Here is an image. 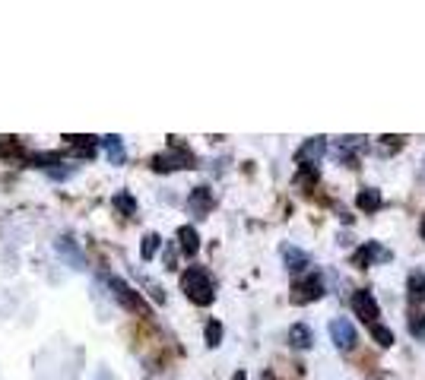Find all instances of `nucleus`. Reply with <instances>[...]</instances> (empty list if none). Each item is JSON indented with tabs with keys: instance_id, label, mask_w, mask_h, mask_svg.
<instances>
[{
	"instance_id": "13",
	"label": "nucleus",
	"mask_w": 425,
	"mask_h": 380,
	"mask_svg": "<svg viewBox=\"0 0 425 380\" xmlns=\"http://www.w3.org/2000/svg\"><path fill=\"white\" fill-rule=\"evenodd\" d=\"M101 146H105V156L111 165H124V139L118 137V133H111V137H101Z\"/></svg>"
},
{
	"instance_id": "7",
	"label": "nucleus",
	"mask_w": 425,
	"mask_h": 380,
	"mask_svg": "<svg viewBox=\"0 0 425 380\" xmlns=\"http://www.w3.org/2000/svg\"><path fill=\"white\" fill-rule=\"evenodd\" d=\"M54 251L61 253L73 270H82V266H86V257H82V251H80V241H73L70 234H61V238L54 241Z\"/></svg>"
},
{
	"instance_id": "8",
	"label": "nucleus",
	"mask_w": 425,
	"mask_h": 380,
	"mask_svg": "<svg viewBox=\"0 0 425 380\" xmlns=\"http://www.w3.org/2000/svg\"><path fill=\"white\" fill-rule=\"evenodd\" d=\"M324 149H327V143H324V137H311L308 143H304L302 149L295 152V162H298V168H302V165H311V168H317V165H321Z\"/></svg>"
},
{
	"instance_id": "6",
	"label": "nucleus",
	"mask_w": 425,
	"mask_h": 380,
	"mask_svg": "<svg viewBox=\"0 0 425 380\" xmlns=\"http://www.w3.org/2000/svg\"><path fill=\"white\" fill-rule=\"evenodd\" d=\"M387 260H390V251L381 247L378 241H368V244H362L359 251L352 253V263L359 266V270H365V266H371V263H387Z\"/></svg>"
},
{
	"instance_id": "14",
	"label": "nucleus",
	"mask_w": 425,
	"mask_h": 380,
	"mask_svg": "<svg viewBox=\"0 0 425 380\" xmlns=\"http://www.w3.org/2000/svg\"><path fill=\"white\" fill-rule=\"evenodd\" d=\"M283 260H285V266H289L292 272L308 270V253L298 251V247H292V244H283Z\"/></svg>"
},
{
	"instance_id": "24",
	"label": "nucleus",
	"mask_w": 425,
	"mask_h": 380,
	"mask_svg": "<svg viewBox=\"0 0 425 380\" xmlns=\"http://www.w3.org/2000/svg\"><path fill=\"white\" fill-rule=\"evenodd\" d=\"M235 380H245V374H241V371H238V374H235Z\"/></svg>"
},
{
	"instance_id": "3",
	"label": "nucleus",
	"mask_w": 425,
	"mask_h": 380,
	"mask_svg": "<svg viewBox=\"0 0 425 380\" xmlns=\"http://www.w3.org/2000/svg\"><path fill=\"white\" fill-rule=\"evenodd\" d=\"M317 298H324V279H321V272H308L304 279H298L295 291H292V301L311 304V301H317Z\"/></svg>"
},
{
	"instance_id": "1",
	"label": "nucleus",
	"mask_w": 425,
	"mask_h": 380,
	"mask_svg": "<svg viewBox=\"0 0 425 380\" xmlns=\"http://www.w3.org/2000/svg\"><path fill=\"white\" fill-rule=\"evenodd\" d=\"M181 289L197 308H209V304L216 301V285L203 266H187V270L181 272Z\"/></svg>"
},
{
	"instance_id": "21",
	"label": "nucleus",
	"mask_w": 425,
	"mask_h": 380,
	"mask_svg": "<svg viewBox=\"0 0 425 380\" xmlns=\"http://www.w3.org/2000/svg\"><path fill=\"white\" fill-rule=\"evenodd\" d=\"M219 342H222V323H219V320H209V323H207V346L216 348Z\"/></svg>"
},
{
	"instance_id": "23",
	"label": "nucleus",
	"mask_w": 425,
	"mask_h": 380,
	"mask_svg": "<svg viewBox=\"0 0 425 380\" xmlns=\"http://www.w3.org/2000/svg\"><path fill=\"white\" fill-rule=\"evenodd\" d=\"M419 234H422V241H425V215H422V222H419Z\"/></svg>"
},
{
	"instance_id": "22",
	"label": "nucleus",
	"mask_w": 425,
	"mask_h": 380,
	"mask_svg": "<svg viewBox=\"0 0 425 380\" xmlns=\"http://www.w3.org/2000/svg\"><path fill=\"white\" fill-rule=\"evenodd\" d=\"M409 333L416 336V339H422V336H425V314L412 310V314H409Z\"/></svg>"
},
{
	"instance_id": "10",
	"label": "nucleus",
	"mask_w": 425,
	"mask_h": 380,
	"mask_svg": "<svg viewBox=\"0 0 425 380\" xmlns=\"http://www.w3.org/2000/svg\"><path fill=\"white\" fill-rule=\"evenodd\" d=\"M187 206L194 215H207L209 209H213V190L209 187H194L187 196Z\"/></svg>"
},
{
	"instance_id": "12",
	"label": "nucleus",
	"mask_w": 425,
	"mask_h": 380,
	"mask_svg": "<svg viewBox=\"0 0 425 380\" xmlns=\"http://www.w3.org/2000/svg\"><path fill=\"white\" fill-rule=\"evenodd\" d=\"M381 203H384V196H381V190H374V187L359 190V196H355V206H359L362 213H378Z\"/></svg>"
},
{
	"instance_id": "18",
	"label": "nucleus",
	"mask_w": 425,
	"mask_h": 380,
	"mask_svg": "<svg viewBox=\"0 0 425 380\" xmlns=\"http://www.w3.org/2000/svg\"><path fill=\"white\" fill-rule=\"evenodd\" d=\"M159 244H162V238L149 232V234L143 238V247H140V257H143V260H152V257H156V251H159Z\"/></svg>"
},
{
	"instance_id": "11",
	"label": "nucleus",
	"mask_w": 425,
	"mask_h": 380,
	"mask_svg": "<svg viewBox=\"0 0 425 380\" xmlns=\"http://www.w3.org/2000/svg\"><path fill=\"white\" fill-rule=\"evenodd\" d=\"M178 244H181L184 257H194L200 251V238H197V228L194 225H181L178 228Z\"/></svg>"
},
{
	"instance_id": "4",
	"label": "nucleus",
	"mask_w": 425,
	"mask_h": 380,
	"mask_svg": "<svg viewBox=\"0 0 425 380\" xmlns=\"http://www.w3.org/2000/svg\"><path fill=\"white\" fill-rule=\"evenodd\" d=\"M352 310H355V317H359V320L368 323V327H374V323H378V317H381L378 301H374V295L368 289L352 291Z\"/></svg>"
},
{
	"instance_id": "9",
	"label": "nucleus",
	"mask_w": 425,
	"mask_h": 380,
	"mask_svg": "<svg viewBox=\"0 0 425 380\" xmlns=\"http://www.w3.org/2000/svg\"><path fill=\"white\" fill-rule=\"evenodd\" d=\"M152 168L156 171H175V168H194V156L184 149L168 152V156H156L152 158Z\"/></svg>"
},
{
	"instance_id": "2",
	"label": "nucleus",
	"mask_w": 425,
	"mask_h": 380,
	"mask_svg": "<svg viewBox=\"0 0 425 380\" xmlns=\"http://www.w3.org/2000/svg\"><path fill=\"white\" fill-rule=\"evenodd\" d=\"M330 339H333V346L340 348V352H352V348L359 346V333H355V327L346 317L330 320Z\"/></svg>"
},
{
	"instance_id": "5",
	"label": "nucleus",
	"mask_w": 425,
	"mask_h": 380,
	"mask_svg": "<svg viewBox=\"0 0 425 380\" xmlns=\"http://www.w3.org/2000/svg\"><path fill=\"white\" fill-rule=\"evenodd\" d=\"M108 289H111V295L118 298L121 304H124L127 310H137V314H146V304L140 301V295L133 289H127L124 285V279H118V276H108Z\"/></svg>"
},
{
	"instance_id": "19",
	"label": "nucleus",
	"mask_w": 425,
	"mask_h": 380,
	"mask_svg": "<svg viewBox=\"0 0 425 380\" xmlns=\"http://www.w3.org/2000/svg\"><path fill=\"white\" fill-rule=\"evenodd\" d=\"M371 336H374V342H378L381 348H390V346H393V333L384 327V323H374V327H371Z\"/></svg>"
},
{
	"instance_id": "16",
	"label": "nucleus",
	"mask_w": 425,
	"mask_h": 380,
	"mask_svg": "<svg viewBox=\"0 0 425 380\" xmlns=\"http://www.w3.org/2000/svg\"><path fill=\"white\" fill-rule=\"evenodd\" d=\"M289 342H292L295 348H311L314 336H311V329L304 327V323H292V329H289Z\"/></svg>"
},
{
	"instance_id": "17",
	"label": "nucleus",
	"mask_w": 425,
	"mask_h": 380,
	"mask_svg": "<svg viewBox=\"0 0 425 380\" xmlns=\"http://www.w3.org/2000/svg\"><path fill=\"white\" fill-rule=\"evenodd\" d=\"M111 206L114 209H121L124 215H137V200H133L127 190H121V194H114L111 196Z\"/></svg>"
},
{
	"instance_id": "20",
	"label": "nucleus",
	"mask_w": 425,
	"mask_h": 380,
	"mask_svg": "<svg viewBox=\"0 0 425 380\" xmlns=\"http://www.w3.org/2000/svg\"><path fill=\"white\" fill-rule=\"evenodd\" d=\"M29 162L38 165V168H51V165H61V152H38V156H32Z\"/></svg>"
},
{
	"instance_id": "15",
	"label": "nucleus",
	"mask_w": 425,
	"mask_h": 380,
	"mask_svg": "<svg viewBox=\"0 0 425 380\" xmlns=\"http://www.w3.org/2000/svg\"><path fill=\"white\" fill-rule=\"evenodd\" d=\"M406 291H409L412 304H425V272L422 270L409 272V279H406Z\"/></svg>"
}]
</instances>
